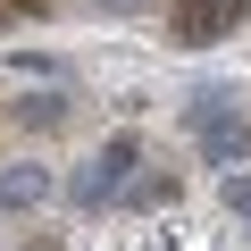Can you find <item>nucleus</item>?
<instances>
[{
  "label": "nucleus",
  "instance_id": "obj_1",
  "mask_svg": "<svg viewBox=\"0 0 251 251\" xmlns=\"http://www.w3.org/2000/svg\"><path fill=\"white\" fill-rule=\"evenodd\" d=\"M184 117H193V143H201V159H209V168H234V159L251 151V117L234 109V92H226V84L193 92V100H184Z\"/></svg>",
  "mask_w": 251,
  "mask_h": 251
},
{
  "label": "nucleus",
  "instance_id": "obj_2",
  "mask_svg": "<svg viewBox=\"0 0 251 251\" xmlns=\"http://www.w3.org/2000/svg\"><path fill=\"white\" fill-rule=\"evenodd\" d=\"M134 168H143V143H134V134H109V143H100V159H92L67 193H75L84 209H100V201H117V193H126V176H134Z\"/></svg>",
  "mask_w": 251,
  "mask_h": 251
},
{
  "label": "nucleus",
  "instance_id": "obj_3",
  "mask_svg": "<svg viewBox=\"0 0 251 251\" xmlns=\"http://www.w3.org/2000/svg\"><path fill=\"white\" fill-rule=\"evenodd\" d=\"M234 17H251V0H176V42H218Z\"/></svg>",
  "mask_w": 251,
  "mask_h": 251
},
{
  "label": "nucleus",
  "instance_id": "obj_4",
  "mask_svg": "<svg viewBox=\"0 0 251 251\" xmlns=\"http://www.w3.org/2000/svg\"><path fill=\"white\" fill-rule=\"evenodd\" d=\"M0 201H9V209H34V201H50V176L42 168H0Z\"/></svg>",
  "mask_w": 251,
  "mask_h": 251
},
{
  "label": "nucleus",
  "instance_id": "obj_5",
  "mask_svg": "<svg viewBox=\"0 0 251 251\" xmlns=\"http://www.w3.org/2000/svg\"><path fill=\"white\" fill-rule=\"evenodd\" d=\"M67 117V100H50V92H34V100H17V126H59Z\"/></svg>",
  "mask_w": 251,
  "mask_h": 251
},
{
  "label": "nucleus",
  "instance_id": "obj_6",
  "mask_svg": "<svg viewBox=\"0 0 251 251\" xmlns=\"http://www.w3.org/2000/svg\"><path fill=\"white\" fill-rule=\"evenodd\" d=\"M226 209H234V218H251V176H226Z\"/></svg>",
  "mask_w": 251,
  "mask_h": 251
},
{
  "label": "nucleus",
  "instance_id": "obj_7",
  "mask_svg": "<svg viewBox=\"0 0 251 251\" xmlns=\"http://www.w3.org/2000/svg\"><path fill=\"white\" fill-rule=\"evenodd\" d=\"M100 9H134V0H100Z\"/></svg>",
  "mask_w": 251,
  "mask_h": 251
}]
</instances>
